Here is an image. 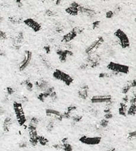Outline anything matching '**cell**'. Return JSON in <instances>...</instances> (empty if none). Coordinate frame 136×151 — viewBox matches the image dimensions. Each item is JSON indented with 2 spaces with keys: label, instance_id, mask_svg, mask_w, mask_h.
I'll use <instances>...</instances> for the list:
<instances>
[{
  "label": "cell",
  "instance_id": "obj_47",
  "mask_svg": "<svg viewBox=\"0 0 136 151\" xmlns=\"http://www.w3.org/2000/svg\"><path fill=\"white\" fill-rule=\"evenodd\" d=\"M129 97L127 94V95H125V96L123 97L122 101V103H124V104H127V103H129Z\"/></svg>",
  "mask_w": 136,
  "mask_h": 151
},
{
  "label": "cell",
  "instance_id": "obj_45",
  "mask_svg": "<svg viewBox=\"0 0 136 151\" xmlns=\"http://www.w3.org/2000/svg\"><path fill=\"white\" fill-rule=\"evenodd\" d=\"M113 16H114V14H113V11H107L106 14V18H108V19H111Z\"/></svg>",
  "mask_w": 136,
  "mask_h": 151
},
{
  "label": "cell",
  "instance_id": "obj_4",
  "mask_svg": "<svg viewBox=\"0 0 136 151\" xmlns=\"http://www.w3.org/2000/svg\"><path fill=\"white\" fill-rule=\"evenodd\" d=\"M116 38L119 40V44L122 49H127L130 47V41L127 35L122 30L118 29L114 33Z\"/></svg>",
  "mask_w": 136,
  "mask_h": 151
},
{
  "label": "cell",
  "instance_id": "obj_51",
  "mask_svg": "<svg viewBox=\"0 0 136 151\" xmlns=\"http://www.w3.org/2000/svg\"><path fill=\"white\" fill-rule=\"evenodd\" d=\"M6 114V110L2 105H0V116H4Z\"/></svg>",
  "mask_w": 136,
  "mask_h": 151
},
{
  "label": "cell",
  "instance_id": "obj_49",
  "mask_svg": "<svg viewBox=\"0 0 136 151\" xmlns=\"http://www.w3.org/2000/svg\"><path fill=\"white\" fill-rule=\"evenodd\" d=\"M44 49H45L47 54H49L50 52H51V47L49 45H46V46L44 47Z\"/></svg>",
  "mask_w": 136,
  "mask_h": 151
},
{
  "label": "cell",
  "instance_id": "obj_37",
  "mask_svg": "<svg viewBox=\"0 0 136 151\" xmlns=\"http://www.w3.org/2000/svg\"><path fill=\"white\" fill-rule=\"evenodd\" d=\"M45 15L47 17H55L56 16V13L55 11H52V10H46L45 11Z\"/></svg>",
  "mask_w": 136,
  "mask_h": 151
},
{
  "label": "cell",
  "instance_id": "obj_55",
  "mask_svg": "<svg viewBox=\"0 0 136 151\" xmlns=\"http://www.w3.org/2000/svg\"><path fill=\"white\" fill-rule=\"evenodd\" d=\"M67 141H68V138L65 137L62 139L61 142H62V144H65V143H67Z\"/></svg>",
  "mask_w": 136,
  "mask_h": 151
},
{
  "label": "cell",
  "instance_id": "obj_36",
  "mask_svg": "<svg viewBox=\"0 0 136 151\" xmlns=\"http://www.w3.org/2000/svg\"><path fill=\"white\" fill-rule=\"evenodd\" d=\"M136 137V131H132V132H130L129 134H128L127 139L130 141L135 139Z\"/></svg>",
  "mask_w": 136,
  "mask_h": 151
},
{
  "label": "cell",
  "instance_id": "obj_39",
  "mask_svg": "<svg viewBox=\"0 0 136 151\" xmlns=\"http://www.w3.org/2000/svg\"><path fill=\"white\" fill-rule=\"evenodd\" d=\"M122 7L121 6H119V5L116 6L115 7V9H114V10L113 11L114 15H118V14H119L122 11Z\"/></svg>",
  "mask_w": 136,
  "mask_h": 151
},
{
  "label": "cell",
  "instance_id": "obj_7",
  "mask_svg": "<svg viewBox=\"0 0 136 151\" xmlns=\"http://www.w3.org/2000/svg\"><path fill=\"white\" fill-rule=\"evenodd\" d=\"M79 142L88 146H96L101 142V137H88L84 135L79 138Z\"/></svg>",
  "mask_w": 136,
  "mask_h": 151
},
{
  "label": "cell",
  "instance_id": "obj_14",
  "mask_svg": "<svg viewBox=\"0 0 136 151\" xmlns=\"http://www.w3.org/2000/svg\"><path fill=\"white\" fill-rule=\"evenodd\" d=\"M25 40V36L22 32H19L17 35H16L15 37H14L13 40V47L17 50H19L20 49L22 44L23 43Z\"/></svg>",
  "mask_w": 136,
  "mask_h": 151
},
{
  "label": "cell",
  "instance_id": "obj_24",
  "mask_svg": "<svg viewBox=\"0 0 136 151\" xmlns=\"http://www.w3.org/2000/svg\"><path fill=\"white\" fill-rule=\"evenodd\" d=\"M65 12L69 15H72V16H77L79 15V9L77 8L72 7V6H69L65 9Z\"/></svg>",
  "mask_w": 136,
  "mask_h": 151
},
{
  "label": "cell",
  "instance_id": "obj_8",
  "mask_svg": "<svg viewBox=\"0 0 136 151\" xmlns=\"http://www.w3.org/2000/svg\"><path fill=\"white\" fill-rule=\"evenodd\" d=\"M86 63L88 65L89 68H96L99 67L101 63V58L99 55L94 54L88 55L86 58Z\"/></svg>",
  "mask_w": 136,
  "mask_h": 151
},
{
  "label": "cell",
  "instance_id": "obj_6",
  "mask_svg": "<svg viewBox=\"0 0 136 151\" xmlns=\"http://www.w3.org/2000/svg\"><path fill=\"white\" fill-rule=\"evenodd\" d=\"M32 58V52L29 50H26L24 53L23 57L19 64V70L23 71L27 68Z\"/></svg>",
  "mask_w": 136,
  "mask_h": 151
},
{
  "label": "cell",
  "instance_id": "obj_42",
  "mask_svg": "<svg viewBox=\"0 0 136 151\" xmlns=\"http://www.w3.org/2000/svg\"><path fill=\"white\" fill-rule=\"evenodd\" d=\"M56 32L59 33H61L64 31L63 27L61 24H58L56 27Z\"/></svg>",
  "mask_w": 136,
  "mask_h": 151
},
{
  "label": "cell",
  "instance_id": "obj_57",
  "mask_svg": "<svg viewBox=\"0 0 136 151\" xmlns=\"http://www.w3.org/2000/svg\"><path fill=\"white\" fill-rule=\"evenodd\" d=\"M106 151H116V149L115 148H110V149H109V150H107Z\"/></svg>",
  "mask_w": 136,
  "mask_h": 151
},
{
  "label": "cell",
  "instance_id": "obj_46",
  "mask_svg": "<svg viewBox=\"0 0 136 151\" xmlns=\"http://www.w3.org/2000/svg\"><path fill=\"white\" fill-rule=\"evenodd\" d=\"M113 117V115L111 112L110 113H106V114H104V119H106V120L109 121L110 119H111Z\"/></svg>",
  "mask_w": 136,
  "mask_h": 151
},
{
  "label": "cell",
  "instance_id": "obj_15",
  "mask_svg": "<svg viewBox=\"0 0 136 151\" xmlns=\"http://www.w3.org/2000/svg\"><path fill=\"white\" fill-rule=\"evenodd\" d=\"M89 87L86 84H83L79 87L78 90V96L82 100H86L88 97Z\"/></svg>",
  "mask_w": 136,
  "mask_h": 151
},
{
  "label": "cell",
  "instance_id": "obj_22",
  "mask_svg": "<svg viewBox=\"0 0 136 151\" xmlns=\"http://www.w3.org/2000/svg\"><path fill=\"white\" fill-rule=\"evenodd\" d=\"M127 105L121 102L120 104H119V108H118V113H119V114L121 115V116H127Z\"/></svg>",
  "mask_w": 136,
  "mask_h": 151
},
{
  "label": "cell",
  "instance_id": "obj_25",
  "mask_svg": "<svg viewBox=\"0 0 136 151\" xmlns=\"http://www.w3.org/2000/svg\"><path fill=\"white\" fill-rule=\"evenodd\" d=\"M54 127H55V121H54L53 119H50L47 122V125H46V130H47L48 132H51L54 129Z\"/></svg>",
  "mask_w": 136,
  "mask_h": 151
},
{
  "label": "cell",
  "instance_id": "obj_33",
  "mask_svg": "<svg viewBox=\"0 0 136 151\" xmlns=\"http://www.w3.org/2000/svg\"><path fill=\"white\" fill-rule=\"evenodd\" d=\"M109 121H108L105 119H103L100 121L99 125L100 128L103 129V128H107L108 126H109Z\"/></svg>",
  "mask_w": 136,
  "mask_h": 151
},
{
  "label": "cell",
  "instance_id": "obj_30",
  "mask_svg": "<svg viewBox=\"0 0 136 151\" xmlns=\"http://www.w3.org/2000/svg\"><path fill=\"white\" fill-rule=\"evenodd\" d=\"M131 89V82H128L127 84H126L124 86L122 87V93L124 94L127 95L128 93H129V92Z\"/></svg>",
  "mask_w": 136,
  "mask_h": 151
},
{
  "label": "cell",
  "instance_id": "obj_12",
  "mask_svg": "<svg viewBox=\"0 0 136 151\" xmlns=\"http://www.w3.org/2000/svg\"><path fill=\"white\" fill-rule=\"evenodd\" d=\"M112 101L111 95H97L93 96L90 99L92 103H107Z\"/></svg>",
  "mask_w": 136,
  "mask_h": 151
},
{
  "label": "cell",
  "instance_id": "obj_26",
  "mask_svg": "<svg viewBox=\"0 0 136 151\" xmlns=\"http://www.w3.org/2000/svg\"><path fill=\"white\" fill-rule=\"evenodd\" d=\"M9 20L11 23L14 24H20L22 22H23L22 19L21 17L17 16H11L9 17Z\"/></svg>",
  "mask_w": 136,
  "mask_h": 151
},
{
  "label": "cell",
  "instance_id": "obj_13",
  "mask_svg": "<svg viewBox=\"0 0 136 151\" xmlns=\"http://www.w3.org/2000/svg\"><path fill=\"white\" fill-rule=\"evenodd\" d=\"M79 13L83 14V15H85L88 17H89L90 19L95 18L96 15H97V13H96L95 10L81 5L80 6V7L79 8Z\"/></svg>",
  "mask_w": 136,
  "mask_h": 151
},
{
  "label": "cell",
  "instance_id": "obj_40",
  "mask_svg": "<svg viewBox=\"0 0 136 151\" xmlns=\"http://www.w3.org/2000/svg\"><path fill=\"white\" fill-rule=\"evenodd\" d=\"M49 98L51 99V101H52V102H55V101H57L58 96H57V93L56 92V91H54V92L50 94Z\"/></svg>",
  "mask_w": 136,
  "mask_h": 151
},
{
  "label": "cell",
  "instance_id": "obj_50",
  "mask_svg": "<svg viewBox=\"0 0 136 151\" xmlns=\"http://www.w3.org/2000/svg\"><path fill=\"white\" fill-rule=\"evenodd\" d=\"M27 143L26 142H22L19 144V147L20 148H25L27 147Z\"/></svg>",
  "mask_w": 136,
  "mask_h": 151
},
{
  "label": "cell",
  "instance_id": "obj_23",
  "mask_svg": "<svg viewBox=\"0 0 136 151\" xmlns=\"http://www.w3.org/2000/svg\"><path fill=\"white\" fill-rule=\"evenodd\" d=\"M22 85H24L29 92H32L33 89V84L30 81L29 79H26L21 83Z\"/></svg>",
  "mask_w": 136,
  "mask_h": 151
},
{
  "label": "cell",
  "instance_id": "obj_19",
  "mask_svg": "<svg viewBox=\"0 0 136 151\" xmlns=\"http://www.w3.org/2000/svg\"><path fill=\"white\" fill-rule=\"evenodd\" d=\"M13 124V120L11 116L6 117L4 121L3 122V126H2L4 132H9L10 130H11V128Z\"/></svg>",
  "mask_w": 136,
  "mask_h": 151
},
{
  "label": "cell",
  "instance_id": "obj_31",
  "mask_svg": "<svg viewBox=\"0 0 136 151\" xmlns=\"http://www.w3.org/2000/svg\"><path fill=\"white\" fill-rule=\"evenodd\" d=\"M39 123H40V119L38 118H37V117H32V118H31V119H30L29 125L32 126H35L37 128L38 125L39 124Z\"/></svg>",
  "mask_w": 136,
  "mask_h": 151
},
{
  "label": "cell",
  "instance_id": "obj_53",
  "mask_svg": "<svg viewBox=\"0 0 136 151\" xmlns=\"http://www.w3.org/2000/svg\"><path fill=\"white\" fill-rule=\"evenodd\" d=\"M131 82V88H133V89H135V87H136V79H133V80H132L131 81H130Z\"/></svg>",
  "mask_w": 136,
  "mask_h": 151
},
{
  "label": "cell",
  "instance_id": "obj_2",
  "mask_svg": "<svg viewBox=\"0 0 136 151\" xmlns=\"http://www.w3.org/2000/svg\"><path fill=\"white\" fill-rule=\"evenodd\" d=\"M53 77L58 81H61L67 86H69L73 83L74 79L70 75L67 74L60 69H56L53 73Z\"/></svg>",
  "mask_w": 136,
  "mask_h": 151
},
{
  "label": "cell",
  "instance_id": "obj_58",
  "mask_svg": "<svg viewBox=\"0 0 136 151\" xmlns=\"http://www.w3.org/2000/svg\"><path fill=\"white\" fill-rule=\"evenodd\" d=\"M3 17H1V16H0V23H1V22H2V21H3Z\"/></svg>",
  "mask_w": 136,
  "mask_h": 151
},
{
  "label": "cell",
  "instance_id": "obj_11",
  "mask_svg": "<svg viewBox=\"0 0 136 151\" xmlns=\"http://www.w3.org/2000/svg\"><path fill=\"white\" fill-rule=\"evenodd\" d=\"M57 55H59V60L61 63H65L69 57L73 56L74 53L71 50L68 49H58L56 51Z\"/></svg>",
  "mask_w": 136,
  "mask_h": 151
},
{
  "label": "cell",
  "instance_id": "obj_20",
  "mask_svg": "<svg viewBox=\"0 0 136 151\" xmlns=\"http://www.w3.org/2000/svg\"><path fill=\"white\" fill-rule=\"evenodd\" d=\"M76 110H77V106H75V105H69V106H68L66 110L63 112V114H63V118L66 119H71L72 114V113Z\"/></svg>",
  "mask_w": 136,
  "mask_h": 151
},
{
  "label": "cell",
  "instance_id": "obj_17",
  "mask_svg": "<svg viewBox=\"0 0 136 151\" xmlns=\"http://www.w3.org/2000/svg\"><path fill=\"white\" fill-rule=\"evenodd\" d=\"M54 91H55V89L54 87H49L47 90H45V92H41V94H38V99L41 102L44 103L47 99H48L50 96V94L52 93Z\"/></svg>",
  "mask_w": 136,
  "mask_h": 151
},
{
  "label": "cell",
  "instance_id": "obj_3",
  "mask_svg": "<svg viewBox=\"0 0 136 151\" xmlns=\"http://www.w3.org/2000/svg\"><path fill=\"white\" fill-rule=\"evenodd\" d=\"M107 68L112 72L119 74H127L129 72V66L114 62H110L107 65Z\"/></svg>",
  "mask_w": 136,
  "mask_h": 151
},
{
  "label": "cell",
  "instance_id": "obj_34",
  "mask_svg": "<svg viewBox=\"0 0 136 151\" xmlns=\"http://www.w3.org/2000/svg\"><path fill=\"white\" fill-rule=\"evenodd\" d=\"M71 118L72 119V122L77 124V123L81 122L82 119H83V116H81V115H75V116H72Z\"/></svg>",
  "mask_w": 136,
  "mask_h": 151
},
{
  "label": "cell",
  "instance_id": "obj_27",
  "mask_svg": "<svg viewBox=\"0 0 136 151\" xmlns=\"http://www.w3.org/2000/svg\"><path fill=\"white\" fill-rule=\"evenodd\" d=\"M136 114V105H130L129 109H127V115L129 116H135Z\"/></svg>",
  "mask_w": 136,
  "mask_h": 151
},
{
  "label": "cell",
  "instance_id": "obj_38",
  "mask_svg": "<svg viewBox=\"0 0 136 151\" xmlns=\"http://www.w3.org/2000/svg\"><path fill=\"white\" fill-rule=\"evenodd\" d=\"M73 30L78 35V34H81V33L85 31V29L82 27H76L75 28H73Z\"/></svg>",
  "mask_w": 136,
  "mask_h": 151
},
{
  "label": "cell",
  "instance_id": "obj_18",
  "mask_svg": "<svg viewBox=\"0 0 136 151\" xmlns=\"http://www.w3.org/2000/svg\"><path fill=\"white\" fill-rule=\"evenodd\" d=\"M77 36V34L76 33L75 31L72 29V31H69V33H67L66 34L63 35V37H62L61 42L65 44L69 43L72 40H73L75 39Z\"/></svg>",
  "mask_w": 136,
  "mask_h": 151
},
{
  "label": "cell",
  "instance_id": "obj_43",
  "mask_svg": "<svg viewBox=\"0 0 136 151\" xmlns=\"http://www.w3.org/2000/svg\"><path fill=\"white\" fill-rule=\"evenodd\" d=\"M6 90H7V95H13L14 93H15V90H14V89L11 87H7Z\"/></svg>",
  "mask_w": 136,
  "mask_h": 151
},
{
  "label": "cell",
  "instance_id": "obj_56",
  "mask_svg": "<svg viewBox=\"0 0 136 151\" xmlns=\"http://www.w3.org/2000/svg\"><path fill=\"white\" fill-rule=\"evenodd\" d=\"M55 3L56 6H59L62 3V1H55Z\"/></svg>",
  "mask_w": 136,
  "mask_h": 151
},
{
  "label": "cell",
  "instance_id": "obj_52",
  "mask_svg": "<svg viewBox=\"0 0 136 151\" xmlns=\"http://www.w3.org/2000/svg\"><path fill=\"white\" fill-rule=\"evenodd\" d=\"M61 144H56L53 145V148L57 150H61Z\"/></svg>",
  "mask_w": 136,
  "mask_h": 151
},
{
  "label": "cell",
  "instance_id": "obj_44",
  "mask_svg": "<svg viewBox=\"0 0 136 151\" xmlns=\"http://www.w3.org/2000/svg\"><path fill=\"white\" fill-rule=\"evenodd\" d=\"M7 38V35L6 34L5 32H4L3 31L0 30V40H4Z\"/></svg>",
  "mask_w": 136,
  "mask_h": 151
},
{
  "label": "cell",
  "instance_id": "obj_32",
  "mask_svg": "<svg viewBox=\"0 0 136 151\" xmlns=\"http://www.w3.org/2000/svg\"><path fill=\"white\" fill-rule=\"evenodd\" d=\"M17 102H18L20 103H21L22 105L25 104V103H27L28 101H29V99H28V98L26 96H24V95H19L17 97Z\"/></svg>",
  "mask_w": 136,
  "mask_h": 151
},
{
  "label": "cell",
  "instance_id": "obj_5",
  "mask_svg": "<svg viewBox=\"0 0 136 151\" xmlns=\"http://www.w3.org/2000/svg\"><path fill=\"white\" fill-rule=\"evenodd\" d=\"M104 43V39L103 37L99 36L98 37L95 41L93 42L90 45L88 46L85 49V53L87 55H93L96 51Z\"/></svg>",
  "mask_w": 136,
  "mask_h": 151
},
{
  "label": "cell",
  "instance_id": "obj_35",
  "mask_svg": "<svg viewBox=\"0 0 136 151\" xmlns=\"http://www.w3.org/2000/svg\"><path fill=\"white\" fill-rule=\"evenodd\" d=\"M38 137H29V143L32 146H36L37 144H38Z\"/></svg>",
  "mask_w": 136,
  "mask_h": 151
},
{
  "label": "cell",
  "instance_id": "obj_48",
  "mask_svg": "<svg viewBox=\"0 0 136 151\" xmlns=\"http://www.w3.org/2000/svg\"><path fill=\"white\" fill-rule=\"evenodd\" d=\"M99 25H100V21L93 22V29H97V28L99 27Z\"/></svg>",
  "mask_w": 136,
  "mask_h": 151
},
{
  "label": "cell",
  "instance_id": "obj_29",
  "mask_svg": "<svg viewBox=\"0 0 136 151\" xmlns=\"http://www.w3.org/2000/svg\"><path fill=\"white\" fill-rule=\"evenodd\" d=\"M61 150L63 151H73V147L69 143H65V144H61Z\"/></svg>",
  "mask_w": 136,
  "mask_h": 151
},
{
  "label": "cell",
  "instance_id": "obj_28",
  "mask_svg": "<svg viewBox=\"0 0 136 151\" xmlns=\"http://www.w3.org/2000/svg\"><path fill=\"white\" fill-rule=\"evenodd\" d=\"M38 142L40 144L41 146H47V145L49 144V140L47 139V138L45 137L44 136H39L38 137Z\"/></svg>",
  "mask_w": 136,
  "mask_h": 151
},
{
  "label": "cell",
  "instance_id": "obj_1",
  "mask_svg": "<svg viewBox=\"0 0 136 151\" xmlns=\"http://www.w3.org/2000/svg\"><path fill=\"white\" fill-rule=\"evenodd\" d=\"M13 108L18 124L20 126H25L26 122H27V118H26L22 105L17 102V101H14L13 103Z\"/></svg>",
  "mask_w": 136,
  "mask_h": 151
},
{
  "label": "cell",
  "instance_id": "obj_16",
  "mask_svg": "<svg viewBox=\"0 0 136 151\" xmlns=\"http://www.w3.org/2000/svg\"><path fill=\"white\" fill-rule=\"evenodd\" d=\"M35 87H36L37 89H38L39 91L43 92H45V90H47V89L50 87V85L47 81L45 80L44 78H41L38 81H35Z\"/></svg>",
  "mask_w": 136,
  "mask_h": 151
},
{
  "label": "cell",
  "instance_id": "obj_9",
  "mask_svg": "<svg viewBox=\"0 0 136 151\" xmlns=\"http://www.w3.org/2000/svg\"><path fill=\"white\" fill-rule=\"evenodd\" d=\"M46 116L49 117L51 119H53L54 121L61 122L63 120V114L59 111L54 110V109H47L45 111Z\"/></svg>",
  "mask_w": 136,
  "mask_h": 151
},
{
  "label": "cell",
  "instance_id": "obj_21",
  "mask_svg": "<svg viewBox=\"0 0 136 151\" xmlns=\"http://www.w3.org/2000/svg\"><path fill=\"white\" fill-rule=\"evenodd\" d=\"M39 58L41 60V62L42 64L43 65V66L47 68V69H52V67H51V63L49 62V60L47 59V58L43 54L39 55Z\"/></svg>",
  "mask_w": 136,
  "mask_h": 151
},
{
  "label": "cell",
  "instance_id": "obj_41",
  "mask_svg": "<svg viewBox=\"0 0 136 151\" xmlns=\"http://www.w3.org/2000/svg\"><path fill=\"white\" fill-rule=\"evenodd\" d=\"M79 69L82 71H85V70H87V69H89V66H88V63H82L81 65H80Z\"/></svg>",
  "mask_w": 136,
  "mask_h": 151
},
{
  "label": "cell",
  "instance_id": "obj_54",
  "mask_svg": "<svg viewBox=\"0 0 136 151\" xmlns=\"http://www.w3.org/2000/svg\"><path fill=\"white\" fill-rule=\"evenodd\" d=\"M15 2L17 4V6H18V7L20 8V7H22L23 6V4H22V2L21 1H16Z\"/></svg>",
  "mask_w": 136,
  "mask_h": 151
},
{
  "label": "cell",
  "instance_id": "obj_10",
  "mask_svg": "<svg viewBox=\"0 0 136 151\" xmlns=\"http://www.w3.org/2000/svg\"><path fill=\"white\" fill-rule=\"evenodd\" d=\"M23 23L35 33L39 32L41 30V25L37 21L32 18H27L25 19V20H23Z\"/></svg>",
  "mask_w": 136,
  "mask_h": 151
}]
</instances>
